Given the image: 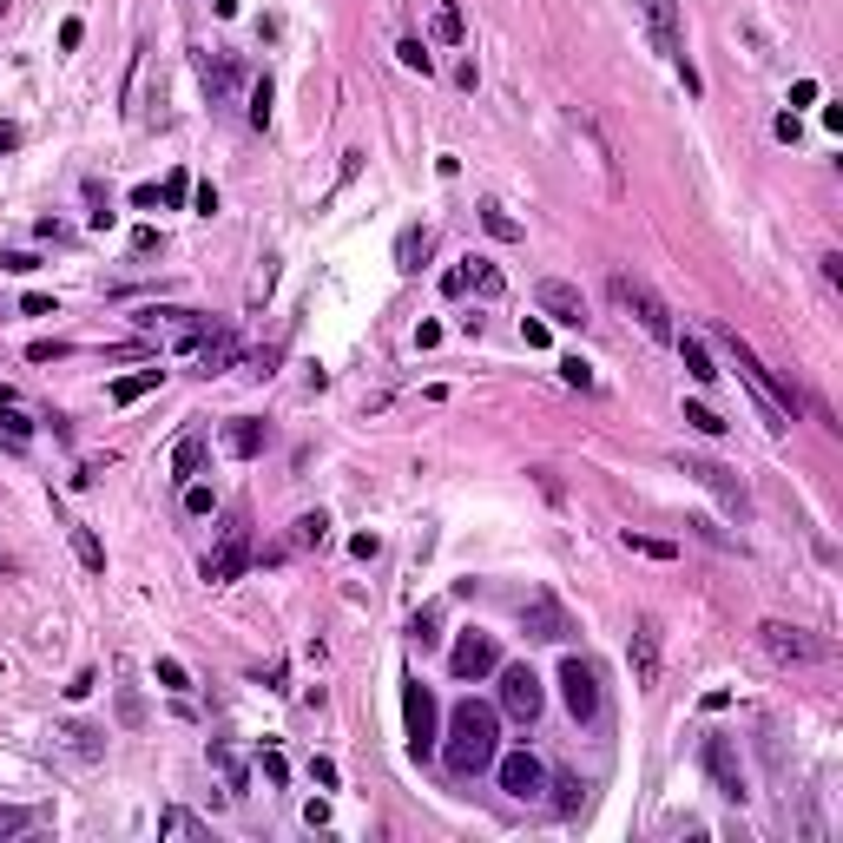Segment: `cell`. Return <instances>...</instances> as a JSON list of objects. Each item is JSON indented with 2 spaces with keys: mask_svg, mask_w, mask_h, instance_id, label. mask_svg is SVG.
<instances>
[{
  "mask_svg": "<svg viewBox=\"0 0 843 843\" xmlns=\"http://www.w3.org/2000/svg\"><path fill=\"white\" fill-rule=\"evenodd\" d=\"M501 758V712L494 705H475L462 699L448 712V738H442V764L455 778H481L488 764Z\"/></svg>",
  "mask_w": 843,
  "mask_h": 843,
  "instance_id": "1",
  "label": "cell"
},
{
  "mask_svg": "<svg viewBox=\"0 0 843 843\" xmlns=\"http://www.w3.org/2000/svg\"><path fill=\"white\" fill-rule=\"evenodd\" d=\"M718 343H725V350H732L738 376L751 382V396H758V402H764V415H771V429H791V422H797V409H804V396H797L791 382H784L778 369L764 363V356L751 350V343H745V336H738V330H718Z\"/></svg>",
  "mask_w": 843,
  "mask_h": 843,
  "instance_id": "2",
  "label": "cell"
},
{
  "mask_svg": "<svg viewBox=\"0 0 843 843\" xmlns=\"http://www.w3.org/2000/svg\"><path fill=\"white\" fill-rule=\"evenodd\" d=\"M606 290H613V303H620V310H626V317H633L646 336H653V343H672V336H679V323H672V303L659 297L646 277L613 271V277H606Z\"/></svg>",
  "mask_w": 843,
  "mask_h": 843,
  "instance_id": "3",
  "label": "cell"
},
{
  "mask_svg": "<svg viewBox=\"0 0 843 843\" xmlns=\"http://www.w3.org/2000/svg\"><path fill=\"white\" fill-rule=\"evenodd\" d=\"M758 646L778 659V666H824V659H830V639L804 633V626H791V620H764Z\"/></svg>",
  "mask_w": 843,
  "mask_h": 843,
  "instance_id": "4",
  "label": "cell"
},
{
  "mask_svg": "<svg viewBox=\"0 0 843 843\" xmlns=\"http://www.w3.org/2000/svg\"><path fill=\"white\" fill-rule=\"evenodd\" d=\"M639 27H646V47L659 60H685V33H679V0H633Z\"/></svg>",
  "mask_w": 843,
  "mask_h": 843,
  "instance_id": "5",
  "label": "cell"
},
{
  "mask_svg": "<svg viewBox=\"0 0 843 843\" xmlns=\"http://www.w3.org/2000/svg\"><path fill=\"white\" fill-rule=\"evenodd\" d=\"M139 330H145V336H165L172 350L191 356V350H198V336L211 330V317H198V310H172V303L159 310V303H152V310H139Z\"/></svg>",
  "mask_w": 843,
  "mask_h": 843,
  "instance_id": "6",
  "label": "cell"
},
{
  "mask_svg": "<svg viewBox=\"0 0 843 843\" xmlns=\"http://www.w3.org/2000/svg\"><path fill=\"white\" fill-rule=\"evenodd\" d=\"M494 672H501V712H508L514 725H534L541 705H547L541 672H534V666H494Z\"/></svg>",
  "mask_w": 843,
  "mask_h": 843,
  "instance_id": "7",
  "label": "cell"
},
{
  "mask_svg": "<svg viewBox=\"0 0 843 843\" xmlns=\"http://www.w3.org/2000/svg\"><path fill=\"white\" fill-rule=\"evenodd\" d=\"M244 567H251V534H244V514H231V527H224V541L205 554V567H198V573H205L211 587H231V580H238Z\"/></svg>",
  "mask_w": 843,
  "mask_h": 843,
  "instance_id": "8",
  "label": "cell"
},
{
  "mask_svg": "<svg viewBox=\"0 0 843 843\" xmlns=\"http://www.w3.org/2000/svg\"><path fill=\"white\" fill-rule=\"evenodd\" d=\"M679 475H692L705 494H718V501H725V514H738V521L751 514V494H745V481H738L725 462H699V455H685V462H679Z\"/></svg>",
  "mask_w": 843,
  "mask_h": 843,
  "instance_id": "9",
  "label": "cell"
},
{
  "mask_svg": "<svg viewBox=\"0 0 843 843\" xmlns=\"http://www.w3.org/2000/svg\"><path fill=\"white\" fill-rule=\"evenodd\" d=\"M699 764H705V778L718 784V797L725 804H745V764H738V751H732V738H705L699 745Z\"/></svg>",
  "mask_w": 843,
  "mask_h": 843,
  "instance_id": "10",
  "label": "cell"
},
{
  "mask_svg": "<svg viewBox=\"0 0 843 843\" xmlns=\"http://www.w3.org/2000/svg\"><path fill=\"white\" fill-rule=\"evenodd\" d=\"M534 303H541V317L547 323H560V330H587V297H580V290L567 284V277H541V284H534Z\"/></svg>",
  "mask_w": 843,
  "mask_h": 843,
  "instance_id": "11",
  "label": "cell"
},
{
  "mask_svg": "<svg viewBox=\"0 0 843 843\" xmlns=\"http://www.w3.org/2000/svg\"><path fill=\"white\" fill-rule=\"evenodd\" d=\"M560 699H567V712L587 725V718H600V672L587 666V659H560Z\"/></svg>",
  "mask_w": 843,
  "mask_h": 843,
  "instance_id": "12",
  "label": "cell"
},
{
  "mask_svg": "<svg viewBox=\"0 0 843 843\" xmlns=\"http://www.w3.org/2000/svg\"><path fill=\"white\" fill-rule=\"evenodd\" d=\"M521 633L541 639V646H560V639L573 633V620H567V606H560L554 593H534V600L521 606Z\"/></svg>",
  "mask_w": 843,
  "mask_h": 843,
  "instance_id": "13",
  "label": "cell"
},
{
  "mask_svg": "<svg viewBox=\"0 0 843 843\" xmlns=\"http://www.w3.org/2000/svg\"><path fill=\"white\" fill-rule=\"evenodd\" d=\"M626 659H633V685H639V692H653L659 672H666V659H659V620H633Z\"/></svg>",
  "mask_w": 843,
  "mask_h": 843,
  "instance_id": "14",
  "label": "cell"
},
{
  "mask_svg": "<svg viewBox=\"0 0 843 843\" xmlns=\"http://www.w3.org/2000/svg\"><path fill=\"white\" fill-rule=\"evenodd\" d=\"M402 718H409V745H415V758H422V751H435V699H429V685H422V679L402 685Z\"/></svg>",
  "mask_w": 843,
  "mask_h": 843,
  "instance_id": "15",
  "label": "cell"
},
{
  "mask_svg": "<svg viewBox=\"0 0 843 843\" xmlns=\"http://www.w3.org/2000/svg\"><path fill=\"white\" fill-rule=\"evenodd\" d=\"M494 771H501V791L508 797H541L547 791V764L534 758V751H508V758H494Z\"/></svg>",
  "mask_w": 843,
  "mask_h": 843,
  "instance_id": "16",
  "label": "cell"
},
{
  "mask_svg": "<svg viewBox=\"0 0 843 843\" xmlns=\"http://www.w3.org/2000/svg\"><path fill=\"white\" fill-rule=\"evenodd\" d=\"M198 80H205L211 106H231V99L244 93V66L231 60V53H198Z\"/></svg>",
  "mask_w": 843,
  "mask_h": 843,
  "instance_id": "17",
  "label": "cell"
},
{
  "mask_svg": "<svg viewBox=\"0 0 843 843\" xmlns=\"http://www.w3.org/2000/svg\"><path fill=\"white\" fill-rule=\"evenodd\" d=\"M494 666H501V646H494L488 633H462V646L448 653V672H455V679H488Z\"/></svg>",
  "mask_w": 843,
  "mask_h": 843,
  "instance_id": "18",
  "label": "cell"
},
{
  "mask_svg": "<svg viewBox=\"0 0 843 843\" xmlns=\"http://www.w3.org/2000/svg\"><path fill=\"white\" fill-rule=\"evenodd\" d=\"M191 356H198V376H218V369L238 363V336L224 330V323H211V330L198 336V350H191Z\"/></svg>",
  "mask_w": 843,
  "mask_h": 843,
  "instance_id": "19",
  "label": "cell"
},
{
  "mask_svg": "<svg viewBox=\"0 0 843 843\" xmlns=\"http://www.w3.org/2000/svg\"><path fill=\"white\" fill-rule=\"evenodd\" d=\"M573 132H580V139H593V152H600V172H606V185L620 191V152H613V139L600 132V119H593V112H573Z\"/></svg>",
  "mask_w": 843,
  "mask_h": 843,
  "instance_id": "20",
  "label": "cell"
},
{
  "mask_svg": "<svg viewBox=\"0 0 843 843\" xmlns=\"http://www.w3.org/2000/svg\"><path fill=\"white\" fill-rule=\"evenodd\" d=\"M198 468H205V429H185L172 442V481H191Z\"/></svg>",
  "mask_w": 843,
  "mask_h": 843,
  "instance_id": "21",
  "label": "cell"
},
{
  "mask_svg": "<svg viewBox=\"0 0 843 843\" xmlns=\"http://www.w3.org/2000/svg\"><path fill=\"white\" fill-rule=\"evenodd\" d=\"M224 448H231L238 462L264 455V422H251V415H238V422H224Z\"/></svg>",
  "mask_w": 843,
  "mask_h": 843,
  "instance_id": "22",
  "label": "cell"
},
{
  "mask_svg": "<svg viewBox=\"0 0 843 843\" xmlns=\"http://www.w3.org/2000/svg\"><path fill=\"white\" fill-rule=\"evenodd\" d=\"M672 343H679V356H685V369H692V382H699V389H712L718 382V369H712V350H705V336H672Z\"/></svg>",
  "mask_w": 843,
  "mask_h": 843,
  "instance_id": "23",
  "label": "cell"
},
{
  "mask_svg": "<svg viewBox=\"0 0 843 843\" xmlns=\"http://www.w3.org/2000/svg\"><path fill=\"white\" fill-rule=\"evenodd\" d=\"M422 257H429V231H422V224H409V231L396 238V271L415 277V271H422Z\"/></svg>",
  "mask_w": 843,
  "mask_h": 843,
  "instance_id": "24",
  "label": "cell"
},
{
  "mask_svg": "<svg viewBox=\"0 0 843 843\" xmlns=\"http://www.w3.org/2000/svg\"><path fill=\"white\" fill-rule=\"evenodd\" d=\"M547 791H554V811H560V817H580V811H587V784L573 778V771L547 778Z\"/></svg>",
  "mask_w": 843,
  "mask_h": 843,
  "instance_id": "25",
  "label": "cell"
},
{
  "mask_svg": "<svg viewBox=\"0 0 843 843\" xmlns=\"http://www.w3.org/2000/svg\"><path fill=\"white\" fill-rule=\"evenodd\" d=\"M330 541V514H297V521H290V547H297V554H310V547H323Z\"/></svg>",
  "mask_w": 843,
  "mask_h": 843,
  "instance_id": "26",
  "label": "cell"
},
{
  "mask_svg": "<svg viewBox=\"0 0 843 843\" xmlns=\"http://www.w3.org/2000/svg\"><path fill=\"white\" fill-rule=\"evenodd\" d=\"M66 534H73V554H80V567H86V573H106V547H99V534H93V527H86V521H73Z\"/></svg>",
  "mask_w": 843,
  "mask_h": 843,
  "instance_id": "27",
  "label": "cell"
},
{
  "mask_svg": "<svg viewBox=\"0 0 843 843\" xmlns=\"http://www.w3.org/2000/svg\"><path fill=\"white\" fill-rule=\"evenodd\" d=\"M211 771L224 778V791H244V784H251V771H244V758L231 745H211Z\"/></svg>",
  "mask_w": 843,
  "mask_h": 843,
  "instance_id": "28",
  "label": "cell"
},
{
  "mask_svg": "<svg viewBox=\"0 0 843 843\" xmlns=\"http://www.w3.org/2000/svg\"><path fill=\"white\" fill-rule=\"evenodd\" d=\"M429 33L435 40H442V47H462V7H455V0H442V7H435V20H429Z\"/></svg>",
  "mask_w": 843,
  "mask_h": 843,
  "instance_id": "29",
  "label": "cell"
},
{
  "mask_svg": "<svg viewBox=\"0 0 843 843\" xmlns=\"http://www.w3.org/2000/svg\"><path fill=\"white\" fill-rule=\"evenodd\" d=\"M165 382V369H139V376H119L112 382V402H139V396H152Z\"/></svg>",
  "mask_w": 843,
  "mask_h": 843,
  "instance_id": "30",
  "label": "cell"
},
{
  "mask_svg": "<svg viewBox=\"0 0 843 843\" xmlns=\"http://www.w3.org/2000/svg\"><path fill=\"white\" fill-rule=\"evenodd\" d=\"M481 231H488V238H501V244H521V238H527L521 218H508L501 205H481Z\"/></svg>",
  "mask_w": 843,
  "mask_h": 843,
  "instance_id": "31",
  "label": "cell"
},
{
  "mask_svg": "<svg viewBox=\"0 0 843 843\" xmlns=\"http://www.w3.org/2000/svg\"><path fill=\"white\" fill-rule=\"evenodd\" d=\"M53 738H66V751H73V758H99V751H106V745H99L106 732H93V725H60Z\"/></svg>",
  "mask_w": 843,
  "mask_h": 843,
  "instance_id": "32",
  "label": "cell"
},
{
  "mask_svg": "<svg viewBox=\"0 0 843 843\" xmlns=\"http://www.w3.org/2000/svg\"><path fill=\"white\" fill-rule=\"evenodd\" d=\"M468 284H475L481 297H501L508 277H501V264H488V257H468Z\"/></svg>",
  "mask_w": 843,
  "mask_h": 843,
  "instance_id": "33",
  "label": "cell"
},
{
  "mask_svg": "<svg viewBox=\"0 0 843 843\" xmlns=\"http://www.w3.org/2000/svg\"><path fill=\"white\" fill-rule=\"evenodd\" d=\"M0 442H7V448H27L33 442V422L14 409V402H0Z\"/></svg>",
  "mask_w": 843,
  "mask_h": 843,
  "instance_id": "34",
  "label": "cell"
},
{
  "mask_svg": "<svg viewBox=\"0 0 843 843\" xmlns=\"http://www.w3.org/2000/svg\"><path fill=\"white\" fill-rule=\"evenodd\" d=\"M409 639L415 646H442V606H422V613L409 620Z\"/></svg>",
  "mask_w": 843,
  "mask_h": 843,
  "instance_id": "35",
  "label": "cell"
},
{
  "mask_svg": "<svg viewBox=\"0 0 843 843\" xmlns=\"http://www.w3.org/2000/svg\"><path fill=\"white\" fill-rule=\"evenodd\" d=\"M159 830H165V837H205V824H198L191 811H178V804H165V811H159Z\"/></svg>",
  "mask_w": 843,
  "mask_h": 843,
  "instance_id": "36",
  "label": "cell"
},
{
  "mask_svg": "<svg viewBox=\"0 0 843 843\" xmlns=\"http://www.w3.org/2000/svg\"><path fill=\"white\" fill-rule=\"evenodd\" d=\"M685 422H692L699 435H725V429H732V422H725V415H718L712 402H685Z\"/></svg>",
  "mask_w": 843,
  "mask_h": 843,
  "instance_id": "37",
  "label": "cell"
},
{
  "mask_svg": "<svg viewBox=\"0 0 843 843\" xmlns=\"http://www.w3.org/2000/svg\"><path fill=\"white\" fill-rule=\"evenodd\" d=\"M396 60L409 66V73H422V80H429V73H435V53L422 47V40H402V47H396Z\"/></svg>",
  "mask_w": 843,
  "mask_h": 843,
  "instance_id": "38",
  "label": "cell"
},
{
  "mask_svg": "<svg viewBox=\"0 0 843 843\" xmlns=\"http://www.w3.org/2000/svg\"><path fill=\"white\" fill-rule=\"evenodd\" d=\"M626 547H633V554H646V560H679V547H672V541H653V534H633V527H626Z\"/></svg>",
  "mask_w": 843,
  "mask_h": 843,
  "instance_id": "39",
  "label": "cell"
},
{
  "mask_svg": "<svg viewBox=\"0 0 843 843\" xmlns=\"http://www.w3.org/2000/svg\"><path fill=\"white\" fill-rule=\"evenodd\" d=\"M40 824V811H20V804H0V837H20V830Z\"/></svg>",
  "mask_w": 843,
  "mask_h": 843,
  "instance_id": "40",
  "label": "cell"
},
{
  "mask_svg": "<svg viewBox=\"0 0 843 843\" xmlns=\"http://www.w3.org/2000/svg\"><path fill=\"white\" fill-rule=\"evenodd\" d=\"M560 382H567V389H593V363H580V356H560Z\"/></svg>",
  "mask_w": 843,
  "mask_h": 843,
  "instance_id": "41",
  "label": "cell"
},
{
  "mask_svg": "<svg viewBox=\"0 0 843 843\" xmlns=\"http://www.w3.org/2000/svg\"><path fill=\"white\" fill-rule=\"evenodd\" d=\"M159 685L165 692H191V672L178 666V659H159Z\"/></svg>",
  "mask_w": 843,
  "mask_h": 843,
  "instance_id": "42",
  "label": "cell"
},
{
  "mask_svg": "<svg viewBox=\"0 0 843 843\" xmlns=\"http://www.w3.org/2000/svg\"><path fill=\"white\" fill-rule=\"evenodd\" d=\"M251 126H271V80L251 86Z\"/></svg>",
  "mask_w": 843,
  "mask_h": 843,
  "instance_id": "43",
  "label": "cell"
},
{
  "mask_svg": "<svg viewBox=\"0 0 843 843\" xmlns=\"http://www.w3.org/2000/svg\"><path fill=\"white\" fill-rule=\"evenodd\" d=\"M462 290H468V257H462V264H448V271H442V297H462Z\"/></svg>",
  "mask_w": 843,
  "mask_h": 843,
  "instance_id": "44",
  "label": "cell"
},
{
  "mask_svg": "<svg viewBox=\"0 0 843 843\" xmlns=\"http://www.w3.org/2000/svg\"><path fill=\"white\" fill-rule=\"evenodd\" d=\"M159 198H165V205H185V198H191V178H185V172H172V178H165V191H159Z\"/></svg>",
  "mask_w": 843,
  "mask_h": 843,
  "instance_id": "45",
  "label": "cell"
},
{
  "mask_svg": "<svg viewBox=\"0 0 843 843\" xmlns=\"http://www.w3.org/2000/svg\"><path fill=\"white\" fill-rule=\"evenodd\" d=\"M185 508H191V514H211V508H218V501H211V488H198V481H185Z\"/></svg>",
  "mask_w": 843,
  "mask_h": 843,
  "instance_id": "46",
  "label": "cell"
},
{
  "mask_svg": "<svg viewBox=\"0 0 843 843\" xmlns=\"http://www.w3.org/2000/svg\"><path fill=\"white\" fill-rule=\"evenodd\" d=\"M257 764H264V778H271V784H284V778H290V764H284V751H264V758H257Z\"/></svg>",
  "mask_w": 843,
  "mask_h": 843,
  "instance_id": "47",
  "label": "cell"
},
{
  "mask_svg": "<svg viewBox=\"0 0 843 843\" xmlns=\"http://www.w3.org/2000/svg\"><path fill=\"white\" fill-rule=\"evenodd\" d=\"M685 527H692V534H705V541H712V547H738L732 534H725V527H712V521H685Z\"/></svg>",
  "mask_w": 843,
  "mask_h": 843,
  "instance_id": "48",
  "label": "cell"
},
{
  "mask_svg": "<svg viewBox=\"0 0 843 843\" xmlns=\"http://www.w3.org/2000/svg\"><path fill=\"white\" fill-rule=\"evenodd\" d=\"M771 132H778L784 145H797V139H804V126H797V112H778V126H771Z\"/></svg>",
  "mask_w": 843,
  "mask_h": 843,
  "instance_id": "49",
  "label": "cell"
},
{
  "mask_svg": "<svg viewBox=\"0 0 843 843\" xmlns=\"http://www.w3.org/2000/svg\"><path fill=\"white\" fill-rule=\"evenodd\" d=\"M0 264H7V271H20V277H27V271H40V257H33V251H7Z\"/></svg>",
  "mask_w": 843,
  "mask_h": 843,
  "instance_id": "50",
  "label": "cell"
},
{
  "mask_svg": "<svg viewBox=\"0 0 843 843\" xmlns=\"http://www.w3.org/2000/svg\"><path fill=\"white\" fill-rule=\"evenodd\" d=\"M303 824L323 830V824H330V804H323V797H310V804H303Z\"/></svg>",
  "mask_w": 843,
  "mask_h": 843,
  "instance_id": "51",
  "label": "cell"
},
{
  "mask_svg": "<svg viewBox=\"0 0 843 843\" xmlns=\"http://www.w3.org/2000/svg\"><path fill=\"white\" fill-rule=\"evenodd\" d=\"M521 336H527V350H547V323H541V317H527Z\"/></svg>",
  "mask_w": 843,
  "mask_h": 843,
  "instance_id": "52",
  "label": "cell"
},
{
  "mask_svg": "<svg viewBox=\"0 0 843 843\" xmlns=\"http://www.w3.org/2000/svg\"><path fill=\"white\" fill-rule=\"evenodd\" d=\"M817 264H824V284L837 290V284H843V257H837V251H824V257H817Z\"/></svg>",
  "mask_w": 843,
  "mask_h": 843,
  "instance_id": "53",
  "label": "cell"
},
{
  "mask_svg": "<svg viewBox=\"0 0 843 843\" xmlns=\"http://www.w3.org/2000/svg\"><path fill=\"white\" fill-rule=\"evenodd\" d=\"M310 778H317L323 791H336V764H330V758H317V764H310Z\"/></svg>",
  "mask_w": 843,
  "mask_h": 843,
  "instance_id": "54",
  "label": "cell"
},
{
  "mask_svg": "<svg viewBox=\"0 0 843 843\" xmlns=\"http://www.w3.org/2000/svg\"><path fill=\"white\" fill-rule=\"evenodd\" d=\"M376 547H382L376 534H356V541H350V554H356V560H376Z\"/></svg>",
  "mask_w": 843,
  "mask_h": 843,
  "instance_id": "55",
  "label": "cell"
},
{
  "mask_svg": "<svg viewBox=\"0 0 843 843\" xmlns=\"http://www.w3.org/2000/svg\"><path fill=\"white\" fill-rule=\"evenodd\" d=\"M14 145H20V132H14V126H0V152H14Z\"/></svg>",
  "mask_w": 843,
  "mask_h": 843,
  "instance_id": "56",
  "label": "cell"
}]
</instances>
